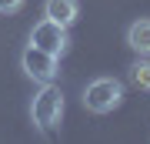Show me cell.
Returning a JSON list of instances; mask_svg holds the SVG:
<instances>
[{"label":"cell","instance_id":"1","mask_svg":"<svg viewBox=\"0 0 150 144\" xmlns=\"http://www.w3.org/2000/svg\"><path fill=\"white\" fill-rule=\"evenodd\" d=\"M60 114H64V94H60V87H54L47 80V87L33 97V121H37L43 131H50L60 121Z\"/></svg>","mask_w":150,"mask_h":144},{"label":"cell","instance_id":"8","mask_svg":"<svg viewBox=\"0 0 150 144\" xmlns=\"http://www.w3.org/2000/svg\"><path fill=\"white\" fill-rule=\"evenodd\" d=\"M17 7H20V0H0V10H4V14L7 10H17Z\"/></svg>","mask_w":150,"mask_h":144},{"label":"cell","instance_id":"4","mask_svg":"<svg viewBox=\"0 0 150 144\" xmlns=\"http://www.w3.org/2000/svg\"><path fill=\"white\" fill-rule=\"evenodd\" d=\"M23 70H27L30 77H37V80H43V84H47V80L57 74V57L30 44V47L23 50Z\"/></svg>","mask_w":150,"mask_h":144},{"label":"cell","instance_id":"3","mask_svg":"<svg viewBox=\"0 0 150 144\" xmlns=\"http://www.w3.org/2000/svg\"><path fill=\"white\" fill-rule=\"evenodd\" d=\"M30 44L57 57V54L64 50V44H67V30H64V24H57V20H50V17H47L43 24H37V27H33Z\"/></svg>","mask_w":150,"mask_h":144},{"label":"cell","instance_id":"6","mask_svg":"<svg viewBox=\"0 0 150 144\" xmlns=\"http://www.w3.org/2000/svg\"><path fill=\"white\" fill-rule=\"evenodd\" d=\"M130 47L137 54H150V20H137L130 27Z\"/></svg>","mask_w":150,"mask_h":144},{"label":"cell","instance_id":"2","mask_svg":"<svg viewBox=\"0 0 150 144\" xmlns=\"http://www.w3.org/2000/svg\"><path fill=\"white\" fill-rule=\"evenodd\" d=\"M120 97H123V87L117 84V80H93L90 87H87V94H83V104L90 107V111H97V114H107V111H113V107L120 104Z\"/></svg>","mask_w":150,"mask_h":144},{"label":"cell","instance_id":"5","mask_svg":"<svg viewBox=\"0 0 150 144\" xmlns=\"http://www.w3.org/2000/svg\"><path fill=\"white\" fill-rule=\"evenodd\" d=\"M47 17L67 27L77 17V0H47Z\"/></svg>","mask_w":150,"mask_h":144},{"label":"cell","instance_id":"7","mask_svg":"<svg viewBox=\"0 0 150 144\" xmlns=\"http://www.w3.org/2000/svg\"><path fill=\"white\" fill-rule=\"evenodd\" d=\"M130 77H134L137 87H144V91H150V64H134V70H130Z\"/></svg>","mask_w":150,"mask_h":144}]
</instances>
